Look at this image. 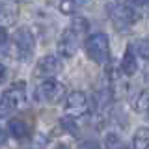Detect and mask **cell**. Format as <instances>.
<instances>
[{"instance_id":"obj_15","label":"cell","mask_w":149,"mask_h":149,"mask_svg":"<svg viewBox=\"0 0 149 149\" xmlns=\"http://www.w3.org/2000/svg\"><path fill=\"white\" fill-rule=\"evenodd\" d=\"M104 147H108V149H121V147H123V142H121V138L116 132H108L104 136Z\"/></svg>"},{"instance_id":"obj_2","label":"cell","mask_w":149,"mask_h":149,"mask_svg":"<svg viewBox=\"0 0 149 149\" xmlns=\"http://www.w3.org/2000/svg\"><path fill=\"white\" fill-rule=\"evenodd\" d=\"M26 101L24 84H13L0 99V118H9Z\"/></svg>"},{"instance_id":"obj_22","label":"cell","mask_w":149,"mask_h":149,"mask_svg":"<svg viewBox=\"0 0 149 149\" xmlns=\"http://www.w3.org/2000/svg\"><path fill=\"white\" fill-rule=\"evenodd\" d=\"M4 80H6V67L0 63V84H2Z\"/></svg>"},{"instance_id":"obj_18","label":"cell","mask_w":149,"mask_h":149,"mask_svg":"<svg viewBox=\"0 0 149 149\" xmlns=\"http://www.w3.org/2000/svg\"><path fill=\"white\" fill-rule=\"evenodd\" d=\"M77 149H101V143L97 140H84L82 143H78Z\"/></svg>"},{"instance_id":"obj_19","label":"cell","mask_w":149,"mask_h":149,"mask_svg":"<svg viewBox=\"0 0 149 149\" xmlns=\"http://www.w3.org/2000/svg\"><path fill=\"white\" fill-rule=\"evenodd\" d=\"M62 127H63L65 130H71L73 134H77V127H74V119L63 118V119H62Z\"/></svg>"},{"instance_id":"obj_16","label":"cell","mask_w":149,"mask_h":149,"mask_svg":"<svg viewBox=\"0 0 149 149\" xmlns=\"http://www.w3.org/2000/svg\"><path fill=\"white\" fill-rule=\"evenodd\" d=\"M77 2L74 0H60V4H58V9H60V13H63V15H73L74 11H77Z\"/></svg>"},{"instance_id":"obj_11","label":"cell","mask_w":149,"mask_h":149,"mask_svg":"<svg viewBox=\"0 0 149 149\" xmlns=\"http://www.w3.org/2000/svg\"><path fill=\"white\" fill-rule=\"evenodd\" d=\"M17 19V8L9 6V4H0V26H8L13 24Z\"/></svg>"},{"instance_id":"obj_14","label":"cell","mask_w":149,"mask_h":149,"mask_svg":"<svg viewBox=\"0 0 149 149\" xmlns=\"http://www.w3.org/2000/svg\"><path fill=\"white\" fill-rule=\"evenodd\" d=\"M134 110L140 112V114L149 112V91H142L136 99H134Z\"/></svg>"},{"instance_id":"obj_10","label":"cell","mask_w":149,"mask_h":149,"mask_svg":"<svg viewBox=\"0 0 149 149\" xmlns=\"http://www.w3.org/2000/svg\"><path fill=\"white\" fill-rule=\"evenodd\" d=\"M8 132L11 134L13 138L22 140V138H26V136H28V125L24 123V119H21V118H13V119H9V121H8Z\"/></svg>"},{"instance_id":"obj_20","label":"cell","mask_w":149,"mask_h":149,"mask_svg":"<svg viewBox=\"0 0 149 149\" xmlns=\"http://www.w3.org/2000/svg\"><path fill=\"white\" fill-rule=\"evenodd\" d=\"M6 41H8V34H6V30H4V28L0 26V47L6 43Z\"/></svg>"},{"instance_id":"obj_21","label":"cell","mask_w":149,"mask_h":149,"mask_svg":"<svg viewBox=\"0 0 149 149\" xmlns=\"http://www.w3.org/2000/svg\"><path fill=\"white\" fill-rule=\"evenodd\" d=\"M6 140H8V132L0 127V146H4V143H6Z\"/></svg>"},{"instance_id":"obj_12","label":"cell","mask_w":149,"mask_h":149,"mask_svg":"<svg viewBox=\"0 0 149 149\" xmlns=\"http://www.w3.org/2000/svg\"><path fill=\"white\" fill-rule=\"evenodd\" d=\"M132 149H149V127H140L134 132Z\"/></svg>"},{"instance_id":"obj_3","label":"cell","mask_w":149,"mask_h":149,"mask_svg":"<svg viewBox=\"0 0 149 149\" xmlns=\"http://www.w3.org/2000/svg\"><path fill=\"white\" fill-rule=\"evenodd\" d=\"M88 108H90V102H88V97L82 91H71L65 97L63 110L69 119H78L82 116H86Z\"/></svg>"},{"instance_id":"obj_17","label":"cell","mask_w":149,"mask_h":149,"mask_svg":"<svg viewBox=\"0 0 149 149\" xmlns=\"http://www.w3.org/2000/svg\"><path fill=\"white\" fill-rule=\"evenodd\" d=\"M136 50H138V56H140V58L149 60V37H143V39L138 41Z\"/></svg>"},{"instance_id":"obj_4","label":"cell","mask_w":149,"mask_h":149,"mask_svg":"<svg viewBox=\"0 0 149 149\" xmlns=\"http://www.w3.org/2000/svg\"><path fill=\"white\" fill-rule=\"evenodd\" d=\"M13 43H15L17 54L21 60H28L36 50V37L30 28H17L13 34Z\"/></svg>"},{"instance_id":"obj_6","label":"cell","mask_w":149,"mask_h":149,"mask_svg":"<svg viewBox=\"0 0 149 149\" xmlns=\"http://www.w3.org/2000/svg\"><path fill=\"white\" fill-rule=\"evenodd\" d=\"M62 69H63V62H62L60 56L47 54L39 60V63L36 65V74L37 77H43L47 80V78H54Z\"/></svg>"},{"instance_id":"obj_9","label":"cell","mask_w":149,"mask_h":149,"mask_svg":"<svg viewBox=\"0 0 149 149\" xmlns=\"http://www.w3.org/2000/svg\"><path fill=\"white\" fill-rule=\"evenodd\" d=\"M136 71H138L136 54H134L132 49H127L123 52V58H121V73L125 77H132V74H136Z\"/></svg>"},{"instance_id":"obj_8","label":"cell","mask_w":149,"mask_h":149,"mask_svg":"<svg viewBox=\"0 0 149 149\" xmlns=\"http://www.w3.org/2000/svg\"><path fill=\"white\" fill-rule=\"evenodd\" d=\"M77 50H78V37L67 28L58 39V54L62 58H73Z\"/></svg>"},{"instance_id":"obj_24","label":"cell","mask_w":149,"mask_h":149,"mask_svg":"<svg viewBox=\"0 0 149 149\" xmlns=\"http://www.w3.org/2000/svg\"><path fill=\"white\" fill-rule=\"evenodd\" d=\"M143 9H146V13L149 15V0H146V2H143Z\"/></svg>"},{"instance_id":"obj_25","label":"cell","mask_w":149,"mask_h":149,"mask_svg":"<svg viewBox=\"0 0 149 149\" xmlns=\"http://www.w3.org/2000/svg\"><path fill=\"white\" fill-rule=\"evenodd\" d=\"M146 78H147V80H149V67L146 69Z\"/></svg>"},{"instance_id":"obj_5","label":"cell","mask_w":149,"mask_h":149,"mask_svg":"<svg viewBox=\"0 0 149 149\" xmlns=\"http://www.w3.org/2000/svg\"><path fill=\"white\" fill-rule=\"evenodd\" d=\"M110 21L118 30H125L138 21V13L129 4H116L114 8H110Z\"/></svg>"},{"instance_id":"obj_13","label":"cell","mask_w":149,"mask_h":149,"mask_svg":"<svg viewBox=\"0 0 149 149\" xmlns=\"http://www.w3.org/2000/svg\"><path fill=\"white\" fill-rule=\"evenodd\" d=\"M69 30H71L77 37H82L84 34H88V30H90V21H88L86 17L77 15V17H73L71 28H69Z\"/></svg>"},{"instance_id":"obj_7","label":"cell","mask_w":149,"mask_h":149,"mask_svg":"<svg viewBox=\"0 0 149 149\" xmlns=\"http://www.w3.org/2000/svg\"><path fill=\"white\" fill-rule=\"evenodd\" d=\"M63 95H65V88L56 78H47V80H43L39 90H37V97L47 101V102H58Z\"/></svg>"},{"instance_id":"obj_23","label":"cell","mask_w":149,"mask_h":149,"mask_svg":"<svg viewBox=\"0 0 149 149\" xmlns=\"http://www.w3.org/2000/svg\"><path fill=\"white\" fill-rule=\"evenodd\" d=\"M74 2H77V6H88L91 0H74Z\"/></svg>"},{"instance_id":"obj_1","label":"cell","mask_w":149,"mask_h":149,"mask_svg":"<svg viewBox=\"0 0 149 149\" xmlns=\"http://www.w3.org/2000/svg\"><path fill=\"white\" fill-rule=\"evenodd\" d=\"M88 58L93 63H106L110 60V43H108V36L104 32H95L86 39L84 43Z\"/></svg>"},{"instance_id":"obj_26","label":"cell","mask_w":149,"mask_h":149,"mask_svg":"<svg viewBox=\"0 0 149 149\" xmlns=\"http://www.w3.org/2000/svg\"><path fill=\"white\" fill-rule=\"evenodd\" d=\"M56 149H65V147H63V146H58V147H56Z\"/></svg>"}]
</instances>
